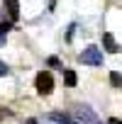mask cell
Listing matches in <instances>:
<instances>
[{
    "label": "cell",
    "instance_id": "3957f363",
    "mask_svg": "<svg viewBox=\"0 0 122 124\" xmlns=\"http://www.w3.org/2000/svg\"><path fill=\"white\" fill-rule=\"evenodd\" d=\"M51 90H54V78H51V73H49V71H39V73H37V93H39V95H51Z\"/></svg>",
    "mask_w": 122,
    "mask_h": 124
},
{
    "label": "cell",
    "instance_id": "30bf717a",
    "mask_svg": "<svg viewBox=\"0 0 122 124\" xmlns=\"http://www.w3.org/2000/svg\"><path fill=\"white\" fill-rule=\"evenodd\" d=\"M8 29H10V24H8V22H0V34H3V37L8 34Z\"/></svg>",
    "mask_w": 122,
    "mask_h": 124
},
{
    "label": "cell",
    "instance_id": "ba28073f",
    "mask_svg": "<svg viewBox=\"0 0 122 124\" xmlns=\"http://www.w3.org/2000/svg\"><path fill=\"white\" fill-rule=\"evenodd\" d=\"M110 83H112V88H117V90H122V73H117V71H112V73H110Z\"/></svg>",
    "mask_w": 122,
    "mask_h": 124
},
{
    "label": "cell",
    "instance_id": "7c38bea8",
    "mask_svg": "<svg viewBox=\"0 0 122 124\" xmlns=\"http://www.w3.org/2000/svg\"><path fill=\"white\" fill-rule=\"evenodd\" d=\"M107 124H122V119H117V117H112V119H107Z\"/></svg>",
    "mask_w": 122,
    "mask_h": 124
},
{
    "label": "cell",
    "instance_id": "9c48e42d",
    "mask_svg": "<svg viewBox=\"0 0 122 124\" xmlns=\"http://www.w3.org/2000/svg\"><path fill=\"white\" fill-rule=\"evenodd\" d=\"M10 73V68L5 66V61H0V78H3V76H8Z\"/></svg>",
    "mask_w": 122,
    "mask_h": 124
},
{
    "label": "cell",
    "instance_id": "5bb4252c",
    "mask_svg": "<svg viewBox=\"0 0 122 124\" xmlns=\"http://www.w3.org/2000/svg\"><path fill=\"white\" fill-rule=\"evenodd\" d=\"M3 41H5V37H3V34H0V44H3Z\"/></svg>",
    "mask_w": 122,
    "mask_h": 124
},
{
    "label": "cell",
    "instance_id": "7a4b0ae2",
    "mask_svg": "<svg viewBox=\"0 0 122 124\" xmlns=\"http://www.w3.org/2000/svg\"><path fill=\"white\" fill-rule=\"evenodd\" d=\"M78 58H81V63H86V66H100L103 63V54H100L98 46H86Z\"/></svg>",
    "mask_w": 122,
    "mask_h": 124
},
{
    "label": "cell",
    "instance_id": "52a82bcc",
    "mask_svg": "<svg viewBox=\"0 0 122 124\" xmlns=\"http://www.w3.org/2000/svg\"><path fill=\"white\" fill-rule=\"evenodd\" d=\"M64 83H66L69 88H73V85L78 83V76H76V71H71V68H66V71H64Z\"/></svg>",
    "mask_w": 122,
    "mask_h": 124
},
{
    "label": "cell",
    "instance_id": "277c9868",
    "mask_svg": "<svg viewBox=\"0 0 122 124\" xmlns=\"http://www.w3.org/2000/svg\"><path fill=\"white\" fill-rule=\"evenodd\" d=\"M103 46H105L110 54H117V51H120V46H117V41H115V37H112L110 32H103Z\"/></svg>",
    "mask_w": 122,
    "mask_h": 124
},
{
    "label": "cell",
    "instance_id": "4fadbf2b",
    "mask_svg": "<svg viewBox=\"0 0 122 124\" xmlns=\"http://www.w3.org/2000/svg\"><path fill=\"white\" fill-rule=\"evenodd\" d=\"M25 124H37V119H27V122H25Z\"/></svg>",
    "mask_w": 122,
    "mask_h": 124
},
{
    "label": "cell",
    "instance_id": "8992f818",
    "mask_svg": "<svg viewBox=\"0 0 122 124\" xmlns=\"http://www.w3.org/2000/svg\"><path fill=\"white\" fill-rule=\"evenodd\" d=\"M49 119H51V122H56V124H78L73 117H69V114H61V112H51V114H49Z\"/></svg>",
    "mask_w": 122,
    "mask_h": 124
},
{
    "label": "cell",
    "instance_id": "8fae6325",
    "mask_svg": "<svg viewBox=\"0 0 122 124\" xmlns=\"http://www.w3.org/2000/svg\"><path fill=\"white\" fill-rule=\"evenodd\" d=\"M49 66H59V58L56 56H49Z\"/></svg>",
    "mask_w": 122,
    "mask_h": 124
},
{
    "label": "cell",
    "instance_id": "5b68a950",
    "mask_svg": "<svg viewBox=\"0 0 122 124\" xmlns=\"http://www.w3.org/2000/svg\"><path fill=\"white\" fill-rule=\"evenodd\" d=\"M5 10H8L10 20H17L20 17V0H5Z\"/></svg>",
    "mask_w": 122,
    "mask_h": 124
},
{
    "label": "cell",
    "instance_id": "6da1fadb",
    "mask_svg": "<svg viewBox=\"0 0 122 124\" xmlns=\"http://www.w3.org/2000/svg\"><path fill=\"white\" fill-rule=\"evenodd\" d=\"M73 119H76L78 124H100L98 114H95L88 105H76V107H73Z\"/></svg>",
    "mask_w": 122,
    "mask_h": 124
}]
</instances>
